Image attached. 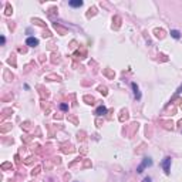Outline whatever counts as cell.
<instances>
[{"label":"cell","mask_w":182,"mask_h":182,"mask_svg":"<svg viewBox=\"0 0 182 182\" xmlns=\"http://www.w3.org/2000/svg\"><path fill=\"white\" fill-rule=\"evenodd\" d=\"M133 85V90H134V95H135V98H141V93H139V90H138V87H137V84L135 83H133L131 84Z\"/></svg>","instance_id":"cell-5"},{"label":"cell","mask_w":182,"mask_h":182,"mask_svg":"<svg viewBox=\"0 0 182 182\" xmlns=\"http://www.w3.org/2000/svg\"><path fill=\"white\" fill-rule=\"evenodd\" d=\"M162 168H164L165 174H169V171H171V157L164 158V161H162Z\"/></svg>","instance_id":"cell-2"},{"label":"cell","mask_w":182,"mask_h":182,"mask_svg":"<svg viewBox=\"0 0 182 182\" xmlns=\"http://www.w3.org/2000/svg\"><path fill=\"white\" fill-rule=\"evenodd\" d=\"M171 36H172L174 38H179V37H181V33H179L178 30H171Z\"/></svg>","instance_id":"cell-7"},{"label":"cell","mask_w":182,"mask_h":182,"mask_svg":"<svg viewBox=\"0 0 182 182\" xmlns=\"http://www.w3.org/2000/svg\"><path fill=\"white\" fill-rule=\"evenodd\" d=\"M60 108H61L63 111H67V110H68V105H67V104H61V105H60Z\"/></svg>","instance_id":"cell-8"},{"label":"cell","mask_w":182,"mask_h":182,"mask_svg":"<svg viewBox=\"0 0 182 182\" xmlns=\"http://www.w3.org/2000/svg\"><path fill=\"white\" fill-rule=\"evenodd\" d=\"M70 6H71V7H81V6H83V1H81V0H73V1H70Z\"/></svg>","instance_id":"cell-6"},{"label":"cell","mask_w":182,"mask_h":182,"mask_svg":"<svg viewBox=\"0 0 182 182\" xmlns=\"http://www.w3.org/2000/svg\"><path fill=\"white\" fill-rule=\"evenodd\" d=\"M26 44H27L29 47H36V46H38V40H37L36 37H29V38L26 40Z\"/></svg>","instance_id":"cell-3"},{"label":"cell","mask_w":182,"mask_h":182,"mask_svg":"<svg viewBox=\"0 0 182 182\" xmlns=\"http://www.w3.org/2000/svg\"><path fill=\"white\" fill-rule=\"evenodd\" d=\"M178 93H182V85L179 87V88H178Z\"/></svg>","instance_id":"cell-10"},{"label":"cell","mask_w":182,"mask_h":182,"mask_svg":"<svg viewBox=\"0 0 182 182\" xmlns=\"http://www.w3.org/2000/svg\"><path fill=\"white\" fill-rule=\"evenodd\" d=\"M105 114H107V107H104V105H100L98 108L95 110V115L101 117V115H105Z\"/></svg>","instance_id":"cell-4"},{"label":"cell","mask_w":182,"mask_h":182,"mask_svg":"<svg viewBox=\"0 0 182 182\" xmlns=\"http://www.w3.org/2000/svg\"><path fill=\"white\" fill-rule=\"evenodd\" d=\"M144 182H151V179H149V178H145V179H144Z\"/></svg>","instance_id":"cell-9"},{"label":"cell","mask_w":182,"mask_h":182,"mask_svg":"<svg viewBox=\"0 0 182 182\" xmlns=\"http://www.w3.org/2000/svg\"><path fill=\"white\" fill-rule=\"evenodd\" d=\"M151 165H152V159L147 157V158H144V159H142V162L138 165V168H137V172H138V174H141V172H144V169H145L147 166H151Z\"/></svg>","instance_id":"cell-1"}]
</instances>
